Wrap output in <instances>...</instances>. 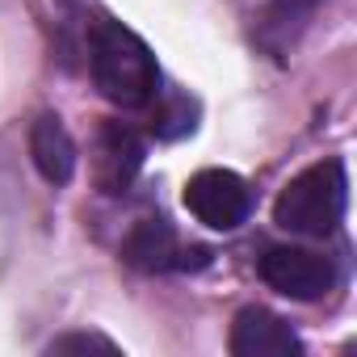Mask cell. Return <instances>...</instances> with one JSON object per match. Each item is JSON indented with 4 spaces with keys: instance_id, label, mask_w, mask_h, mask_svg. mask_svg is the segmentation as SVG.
Instances as JSON below:
<instances>
[{
    "instance_id": "6da1fadb",
    "label": "cell",
    "mask_w": 357,
    "mask_h": 357,
    "mask_svg": "<svg viewBox=\"0 0 357 357\" xmlns=\"http://www.w3.org/2000/svg\"><path fill=\"white\" fill-rule=\"evenodd\" d=\"M89 72L93 84L122 109H143L160 97V68L151 47L114 17L89 26Z\"/></svg>"
},
{
    "instance_id": "7a4b0ae2",
    "label": "cell",
    "mask_w": 357,
    "mask_h": 357,
    "mask_svg": "<svg viewBox=\"0 0 357 357\" xmlns=\"http://www.w3.org/2000/svg\"><path fill=\"white\" fill-rule=\"evenodd\" d=\"M344 206H349V176H344V164H340V160H324V164L303 168L294 181L278 194L273 219H278V227L290 231V236L324 240V236H332V231L340 227Z\"/></svg>"
},
{
    "instance_id": "3957f363",
    "label": "cell",
    "mask_w": 357,
    "mask_h": 357,
    "mask_svg": "<svg viewBox=\"0 0 357 357\" xmlns=\"http://www.w3.org/2000/svg\"><path fill=\"white\" fill-rule=\"evenodd\" d=\"M185 206L190 215L211 227V231H236L252 215V194L248 181L231 168H202L185 185Z\"/></svg>"
},
{
    "instance_id": "277c9868",
    "label": "cell",
    "mask_w": 357,
    "mask_h": 357,
    "mask_svg": "<svg viewBox=\"0 0 357 357\" xmlns=\"http://www.w3.org/2000/svg\"><path fill=\"white\" fill-rule=\"evenodd\" d=\"M261 282L294 303H315L336 286V265L324 252L311 248H294V244H278L261 257Z\"/></svg>"
},
{
    "instance_id": "5b68a950",
    "label": "cell",
    "mask_w": 357,
    "mask_h": 357,
    "mask_svg": "<svg viewBox=\"0 0 357 357\" xmlns=\"http://www.w3.org/2000/svg\"><path fill=\"white\" fill-rule=\"evenodd\" d=\"M143 151L147 147H143L135 126L114 122V118L101 122V130H97V160H93V176H97L101 194H126L130 190V181L143 168Z\"/></svg>"
},
{
    "instance_id": "8992f818",
    "label": "cell",
    "mask_w": 357,
    "mask_h": 357,
    "mask_svg": "<svg viewBox=\"0 0 357 357\" xmlns=\"http://www.w3.org/2000/svg\"><path fill=\"white\" fill-rule=\"evenodd\" d=\"M227 349H231L236 357H303L298 332H294L282 315H273V311H265V307H244V311L236 315Z\"/></svg>"
},
{
    "instance_id": "52a82bcc",
    "label": "cell",
    "mask_w": 357,
    "mask_h": 357,
    "mask_svg": "<svg viewBox=\"0 0 357 357\" xmlns=\"http://www.w3.org/2000/svg\"><path fill=\"white\" fill-rule=\"evenodd\" d=\"M30 160L47 185H68L76 172V143L55 114H38L30 126Z\"/></svg>"
},
{
    "instance_id": "ba28073f",
    "label": "cell",
    "mask_w": 357,
    "mask_h": 357,
    "mask_svg": "<svg viewBox=\"0 0 357 357\" xmlns=\"http://www.w3.org/2000/svg\"><path fill=\"white\" fill-rule=\"evenodd\" d=\"M122 257H126V265H135L143 273H164V269H176L185 261L168 219H139L122 240Z\"/></svg>"
},
{
    "instance_id": "9c48e42d",
    "label": "cell",
    "mask_w": 357,
    "mask_h": 357,
    "mask_svg": "<svg viewBox=\"0 0 357 357\" xmlns=\"http://www.w3.org/2000/svg\"><path fill=\"white\" fill-rule=\"evenodd\" d=\"M47 353H118V344L101 332H68L47 344Z\"/></svg>"
},
{
    "instance_id": "30bf717a",
    "label": "cell",
    "mask_w": 357,
    "mask_h": 357,
    "mask_svg": "<svg viewBox=\"0 0 357 357\" xmlns=\"http://www.w3.org/2000/svg\"><path fill=\"white\" fill-rule=\"evenodd\" d=\"M151 130H155L160 139H176V135H185V130H194V109H190L185 101H176V105H168V109H155Z\"/></svg>"
}]
</instances>
